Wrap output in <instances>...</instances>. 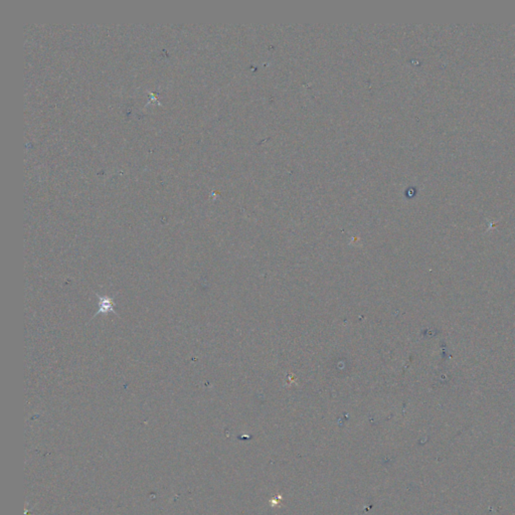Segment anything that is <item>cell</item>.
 <instances>
[{
  "mask_svg": "<svg viewBox=\"0 0 515 515\" xmlns=\"http://www.w3.org/2000/svg\"><path fill=\"white\" fill-rule=\"evenodd\" d=\"M96 296L100 299V303H99V310L96 312L95 316L100 313H105V314H107L109 312L115 313V310H114L115 303H114L113 298H110L108 296H99L97 294H96Z\"/></svg>",
  "mask_w": 515,
  "mask_h": 515,
  "instance_id": "obj_1",
  "label": "cell"
}]
</instances>
